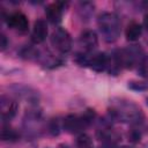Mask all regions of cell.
Returning a JSON list of instances; mask_svg holds the SVG:
<instances>
[{
	"mask_svg": "<svg viewBox=\"0 0 148 148\" xmlns=\"http://www.w3.org/2000/svg\"><path fill=\"white\" fill-rule=\"evenodd\" d=\"M138 73L145 79H148V56H145L140 65L138 66Z\"/></svg>",
	"mask_w": 148,
	"mask_h": 148,
	"instance_id": "17",
	"label": "cell"
},
{
	"mask_svg": "<svg viewBox=\"0 0 148 148\" xmlns=\"http://www.w3.org/2000/svg\"><path fill=\"white\" fill-rule=\"evenodd\" d=\"M7 24L9 28L18 31V32H25L29 28V21L28 17L22 12H14L7 16Z\"/></svg>",
	"mask_w": 148,
	"mask_h": 148,
	"instance_id": "6",
	"label": "cell"
},
{
	"mask_svg": "<svg viewBox=\"0 0 148 148\" xmlns=\"http://www.w3.org/2000/svg\"><path fill=\"white\" fill-rule=\"evenodd\" d=\"M97 24L105 42L113 43L118 39L120 35V20L114 13L104 12L99 14Z\"/></svg>",
	"mask_w": 148,
	"mask_h": 148,
	"instance_id": "2",
	"label": "cell"
},
{
	"mask_svg": "<svg viewBox=\"0 0 148 148\" xmlns=\"http://www.w3.org/2000/svg\"><path fill=\"white\" fill-rule=\"evenodd\" d=\"M146 103H147V105H148V97H147V99H146Z\"/></svg>",
	"mask_w": 148,
	"mask_h": 148,
	"instance_id": "21",
	"label": "cell"
},
{
	"mask_svg": "<svg viewBox=\"0 0 148 148\" xmlns=\"http://www.w3.org/2000/svg\"><path fill=\"white\" fill-rule=\"evenodd\" d=\"M1 138L3 141H9V142H15L18 140L20 134L16 130L9 127V126H3L1 131Z\"/></svg>",
	"mask_w": 148,
	"mask_h": 148,
	"instance_id": "13",
	"label": "cell"
},
{
	"mask_svg": "<svg viewBox=\"0 0 148 148\" xmlns=\"http://www.w3.org/2000/svg\"><path fill=\"white\" fill-rule=\"evenodd\" d=\"M66 6H67V3L61 2V1L50 3L45 9V15H46L47 20L51 23H59L61 21L62 13H64Z\"/></svg>",
	"mask_w": 148,
	"mask_h": 148,
	"instance_id": "9",
	"label": "cell"
},
{
	"mask_svg": "<svg viewBox=\"0 0 148 148\" xmlns=\"http://www.w3.org/2000/svg\"><path fill=\"white\" fill-rule=\"evenodd\" d=\"M143 27L148 30V14H146L143 17Z\"/></svg>",
	"mask_w": 148,
	"mask_h": 148,
	"instance_id": "19",
	"label": "cell"
},
{
	"mask_svg": "<svg viewBox=\"0 0 148 148\" xmlns=\"http://www.w3.org/2000/svg\"><path fill=\"white\" fill-rule=\"evenodd\" d=\"M92 141L87 134H80L76 139V147L77 148H91Z\"/></svg>",
	"mask_w": 148,
	"mask_h": 148,
	"instance_id": "16",
	"label": "cell"
},
{
	"mask_svg": "<svg viewBox=\"0 0 148 148\" xmlns=\"http://www.w3.org/2000/svg\"><path fill=\"white\" fill-rule=\"evenodd\" d=\"M79 13H80V16L86 20H88L91 14L94 13V5L91 2H80L79 5Z\"/></svg>",
	"mask_w": 148,
	"mask_h": 148,
	"instance_id": "14",
	"label": "cell"
},
{
	"mask_svg": "<svg viewBox=\"0 0 148 148\" xmlns=\"http://www.w3.org/2000/svg\"><path fill=\"white\" fill-rule=\"evenodd\" d=\"M47 36V24L46 21L43 18H38L34 23L32 32H31V40L35 44H40L46 39Z\"/></svg>",
	"mask_w": 148,
	"mask_h": 148,
	"instance_id": "11",
	"label": "cell"
},
{
	"mask_svg": "<svg viewBox=\"0 0 148 148\" xmlns=\"http://www.w3.org/2000/svg\"><path fill=\"white\" fill-rule=\"evenodd\" d=\"M98 38L94 30H86L79 37V45L82 47L81 52L91 53L97 47Z\"/></svg>",
	"mask_w": 148,
	"mask_h": 148,
	"instance_id": "7",
	"label": "cell"
},
{
	"mask_svg": "<svg viewBox=\"0 0 148 148\" xmlns=\"http://www.w3.org/2000/svg\"><path fill=\"white\" fill-rule=\"evenodd\" d=\"M0 111L3 120H10L17 112V102L8 96L2 95L0 98Z\"/></svg>",
	"mask_w": 148,
	"mask_h": 148,
	"instance_id": "8",
	"label": "cell"
},
{
	"mask_svg": "<svg viewBox=\"0 0 148 148\" xmlns=\"http://www.w3.org/2000/svg\"><path fill=\"white\" fill-rule=\"evenodd\" d=\"M127 87L133 90V91H147L148 90V82L146 81H138V80H132L128 82Z\"/></svg>",
	"mask_w": 148,
	"mask_h": 148,
	"instance_id": "15",
	"label": "cell"
},
{
	"mask_svg": "<svg viewBox=\"0 0 148 148\" xmlns=\"http://www.w3.org/2000/svg\"><path fill=\"white\" fill-rule=\"evenodd\" d=\"M120 148H132V147H130V146H123V147H120Z\"/></svg>",
	"mask_w": 148,
	"mask_h": 148,
	"instance_id": "20",
	"label": "cell"
},
{
	"mask_svg": "<svg viewBox=\"0 0 148 148\" xmlns=\"http://www.w3.org/2000/svg\"><path fill=\"white\" fill-rule=\"evenodd\" d=\"M51 44L60 53H67L72 49V37L66 29L59 27L51 35Z\"/></svg>",
	"mask_w": 148,
	"mask_h": 148,
	"instance_id": "5",
	"label": "cell"
},
{
	"mask_svg": "<svg viewBox=\"0 0 148 148\" xmlns=\"http://www.w3.org/2000/svg\"><path fill=\"white\" fill-rule=\"evenodd\" d=\"M14 94L22 98V99H25L30 103H36L38 102L39 99V94L38 91H36L35 89L30 88V87H27V86H23V84H14L12 87Z\"/></svg>",
	"mask_w": 148,
	"mask_h": 148,
	"instance_id": "10",
	"label": "cell"
},
{
	"mask_svg": "<svg viewBox=\"0 0 148 148\" xmlns=\"http://www.w3.org/2000/svg\"><path fill=\"white\" fill-rule=\"evenodd\" d=\"M96 112L91 109H87L81 116L79 114H68L62 121L64 130L68 133H80L86 130L95 119Z\"/></svg>",
	"mask_w": 148,
	"mask_h": 148,
	"instance_id": "4",
	"label": "cell"
},
{
	"mask_svg": "<svg viewBox=\"0 0 148 148\" xmlns=\"http://www.w3.org/2000/svg\"><path fill=\"white\" fill-rule=\"evenodd\" d=\"M120 68H133L139 66L143 59V50L140 45H131L125 49L112 51Z\"/></svg>",
	"mask_w": 148,
	"mask_h": 148,
	"instance_id": "3",
	"label": "cell"
},
{
	"mask_svg": "<svg viewBox=\"0 0 148 148\" xmlns=\"http://www.w3.org/2000/svg\"><path fill=\"white\" fill-rule=\"evenodd\" d=\"M141 34H142V27H141L140 23H138V22H135V21L131 22V23L127 25L126 31H125L126 38H127V40H130V42H135V40H138V39L140 38Z\"/></svg>",
	"mask_w": 148,
	"mask_h": 148,
	"instance_id": "12",
	"label": "cell"
},
{
	"mask_svg": "<svg viewBox=\"0 0 148 148\" xmlns=\"http://www.w3.org/2000/svg\"><path fill=\"white\" fill-rule=\"evenodd\" d=\"M109 114L112 120L131 125H140L145 119L141 108L126 98H112L109 105Z\"/></svg>",
	"mask_w": 148,
	"mask_h": 148,
	"instance_id": "1",
	"label": "cell"
},
{
	"mask_svg": "<svg viewBox=\"0 0 148 148\" xmlns=\"http://www.w3.org/2000/svg\"><path fill=\"white\" fill-rule=\"evenodd\" d=\"M7 45H8V42H7V38H6V36L2 34L1 35V50L3 51L6 47H7Z\"/></svg>",
	"mask_w": 148,
	"mask_h": 148,
	"instance_id": "18",
	"label": "cell"
}]
</instances>
